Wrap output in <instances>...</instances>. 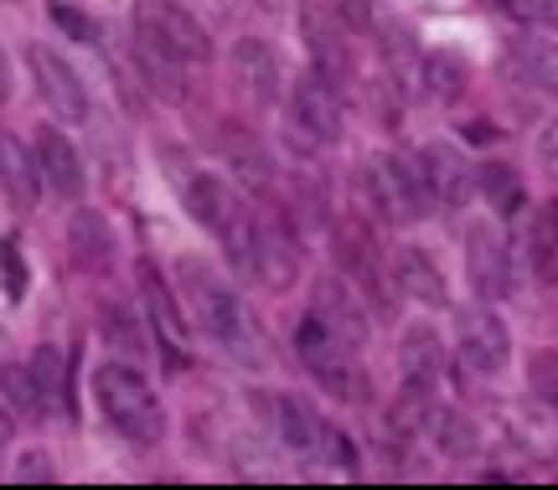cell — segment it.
<instances>
[{"label":"cell","mask_w":558,"mask_h":490,"mask_svg":"<svg viewBox=\"0 0 558 490\" xmlns=\"http://www.w3.org/2000/svg\"><path fill=\"white\" fill-rule=\"evenodd\" d=\"M424 429L435 439V450L445 460H476L481 450V433H476V418H465L460 408H424Z\"/></svg>","instance_id":"cell-21"},{"label":"cell","mask_w":558,"mask_h":490,"mask_svg":"<svg viewBox=\"0 0 558 490\" xmlns=\"http://www.w3.org/2000/svg\"><path fill=\"white\" fill-rule=\"evenodd\" d=\"M16 480H21V486H52V480H58V470H52V460H47L41 450H26L16 460Z\"/></svg>","instance_id":"cell-33"},{"label":"cell","mask_w":558,"mask_h":490,"mask_svg":"<svg viewBox=\"0 0 558 490\" xmlns=\"http://www.w3.org/2000/svg\"><path fill=\"white\" fill-rule=\"evenodd\" d=\"M320 444L331 450V460H337V470L357 475V450L347 444V433H341V429H320Z\"/></svg>","instance_id":"cell-35"},{"label":"cell","mask_w":558,"mask_h":490,"mask_svg":"<svg viewBox=\"0 0 558 490\" xmlns=\"http://www.w3.org/2000/svg\"><path fill=\"white\" fill-rule=\"evenodd\" d=\"M399 367H403V382L418 392H435L439 388V372H445V346L429 326H414V331L399 341Z\"/></svg>","instance_id":"cell-17"},{"label":"cell","mask_w":558,"mask_h":490,"mask_svg":"<svg viewBox=\"0 0 558 490\" xmlns=\"http://www.w3.org/2000/svg\"><path fill=\"white\" fill-rule=\"evenodd\" d=\"M418 176H424V186H429V201L450 207V212L465 207L471 192H476V166H471L465 150L450 145V139H429V145L418 150Z\"/></svg>","instance_id":"cell-12"},{"label":"cell","mask_w":558,"mask_h":490,"mask_svg":"<svg viewBox=\"0 0 558 490\" xmlns=\"http://www.w3.org/2000/svg\"><path fill=\"white\" fill-rule=\"evenodd\" d=\"M11 433H16V424H11V413L0 408V450H5V444H11Z\"/></svg>","instance_id":"cell-40"},{"label":"cell","mask_w":558,"mask_h":490,"mask_svg":"<svg viewBox=\"0 0 558 490\" xmlns=\"http://www.w3.org/2000/svg\"><path fill=\"white\" fill-rule=\"evenodd\" d=\"M290 139L300 150H316V145H337L341 139V88H331L326 78L305 73L290 94Z\"/></svg>","instance_id":"cell-6"},{"label":"cell","mask_w":558,"mask_h":490,"mask_svg":"<svg viewBox=\"0 0 558 490\" xmlns=\"http://www.w3.org/2000/svg\"><path fill=\"white\" fill-rule=\"evenodd\" d=\"M300 41H305V58H311V73H316V78H326L331 88H347V83H352L347 26H341L326 5H305V11H300Z\"/></svg>","instance_id":"cell-9"},{"label":"cell","mask_w":558,"mask_h":490,"mask_svg":"<svg viewBox=\"0 0 558 490\" xmlns=\"http://www.w3.org/2000/svg\"><path fill=\"white\" fill-rule=\"evenodd\" d=\"M518 78L533 83V88H543V94L558 83V47L543 37V32H533V37L518 41Z\"/></svg>","instance_id":"cell-27"},{"label":"cell","mask_w":558,"mask_h":490,"mask_svg":"<svg viewBox=\"0 0 558 490\" xmlns=\"http://www.w3.org/2000/svg\"><path fill=\"white\" fill-rule=\"evenodd\" d=\"M94 397H99L109 429H120L124 439L156 444L160 433H166V408H160V397L150 392V382H145L130 362H104L99 372H94Z\"/></svg>","instance_id":"cell-2"},{"label":"cell","mask_w":558,"mask_h":490,"mask_svg":"<svg viewBox=\"0 0 558 490\" xmlns=\"http://www.w3.org/2000/svg\"><path fill=\"white\" fill-rule=\"evenodd\" d=\"M11 98V62H5V52H0V103Z\"/></svg>","instance_id":"cell-39"},{"label":"cell","mask_w":558,"mask_h":490,"mask_svg":"<svg viewBox=\"0 0 558 490\" xmlns=\"http://www.w3.org/2000/svg\"><path fill=\"white\" fill-rule=\"evenodd\" d=\"M68 248H73V264L83 274H109L114 269V254H120V237L109 228V217L94 212V207H78L73 222H68Z\"/></svg>","instance_id":"cell-15"},{"label":"cell","mask_w":558,"mask_h":490,"mask_svg":"<svg viewBox=\"0 0 558 490\" xmlns=\"http://www.w3.org/2000/svg\"><path fill=\"white\" fill-rule=\"evenodd\" d=\"M0 290H5V299H26V290H32V264H26L16 237H0Z\"/></svg>","instance_id":"cell-31"},{"label":"cell","mask_w":558,"mask_h":490,"mask_svg":"<svg viewBox=\"0 0 558 490\" xmlns=\"http://www.w3.org/2000/svg\"><path fill=\"white\" fill-rule=\"evenodd\" d=\"M140 290H145V310H150L160 346H166V362H171V367H181V346H186V320H181V310H177V294H171V284L160 279V269L150 264V258H140Z\"/></svg>","instance_id":"cell-16"},{"label":"cell","mask_w":558,"mask_h":490,"mask_svg":"<svg viewBox=\"0 0 558 490\" xmlns=\"http://www.w3.org/2000/svg\"><path fill=\"white\" fill-rule=\"evenodd\" d=\"M181 284H186V299H192V310H197L202 331L218 341L228 356H239L243 367H269V352H264L259 341V320L248 315L233 284L218 274V269H207L197 258H186L181 264Z\"/></svg>","instance_id":"cell-1"},{"label":"cell","mask_w":558,"mask_h":490,"mask_svg":"<svg viewBox=\"0 0 558 490\" xmlns=\"http://www.w3.org/2000/svg\"><path fill=\"white\" fill-rule=\"evenodd\" d=\"M222 156H228V166H233V171H239V176L248 181L254 192H264V186L275 181V166H269V156H264V150L248 135H239V130H233V135H222Z\"/></svg>","instance_id":"cell-28"},{"label":"cell","mask_w":558,"mask_h":490,"mask_svg":"<svg viewBox=\"0 0 558 490\" xmlns=\"http://www.w3.org/2000/svg\"><path fill=\"white\" fill-rule=\"evenodd\" d=\"M476 186H481V196H486V207L501 217H518L522 207H527V186H522V176L507 166V160L476 166Z\"/></svg>","instance_id":"cell-23"},{"label":"cell","mask_w":558,"mask_h":490,"mask_svg":"<svg viewBox=\"0 0 558 490\" xmlns=\"http://www.w3.org/2000/svg\"><path fill=\"white\" fill-rule=\"evenodd\" d=\"M424 83H429V94H435L439 103H460L465 88H471V62H465V52L435 47V52L424 58Z\"/></svg>","instance_id":"cell-24"},{"label":"cell","mask_w":558,"mask_h":490,"mask_svg":"<svg viewBox=\"0 0 558 490\" xmlns=\"http://www.w3.org/2000/svg\"><path fill=\"white\" fill-rule=\"evenodd\" d=\"M533 388H538L543 397H554V352L533 356Z\"/></svg>","instance_id":"cell-37"},{"label":"cell","mask_w":558,"mask_h":490,"mask_svg":"<svg viewBox=\"0 0 558 490\" xmlns=\"http://www.w3.org/2000/svg\"><path fill=\"white\" fill-rule=\"evenodd\" d=\"M135 41L150 47V52H160V58L181 62V68L213 58L207 26H202L186 5H177V0H140L135 5Z\"/></svg>","instance_id":"cell-3"},{"label":"cell","mask_w":558,"mask_h":490,"mask_svg":"<svg viewBox=\"0 0 558 490\" xmlns=\"http://www.w3.org/2000/svg\"><path fill=\"white\" fill-rule=\"evenodd\" d=\"M279 5H284V0H264V11H279Z\"/></svg>","instance_id":"cell-41"},{"label":"cell","mask_w":558,"mask_h":490,"mask_svg":"<svg viewBox=\"0 0 558 490\" xmlns=\"http://www.w3.org/2000/svg\"><path fill=\"white\" fill-rule=\"evenodd\" d=\"M0 181H5V201L16 212H37L41 201V176H37V160L26 145L16 139H0Z\"/></svg>","instance_id":"cell-18"},{"label":"cell","mask_w":558,"mask_h":490,"mask_svg":"<svg viewBox=\"0 0 558 490\" xmlns=\"http://www.w3.org/2000/svg\"><path fill=\"white\" fill-rule=\"evenodd\" d=\"M26 372H32V382H37V397L47 413H62L73 408L68 403V362H62L58 346H37V356L26 362Z\"/></svg>","instance_id":"cell-25"},{"label":"cell","mask_w":558,"mask_h":490,"mask_svg":"<svg viewBox=\"0 0 558 490\" xmlns=\"http://www.w3.org/2000/svg\"><path fill=\"white\" fill-rule=\"evenodd\" d=\"M32 160H37V176H41L47 192H58L62 201H78L83 196V186H88V176H83V156L58 124H41L37 130V150H32Z\"/></svg>","instance_id":"cell-14"},{"label":"cell","mask_w":558,"mask_h":490,"mask_svg":"<svg viewBox=\"0 0 558 490\" xmlns=\"http://www.w3.org/2000/svg\"><path fill=\"white\" fill-rule=\"evenodd\" d=\"M373 201L388 222H424L429 217V186L418 176V166L403 156H378L373 160Z\"/></svg>","instance_id":"cell-8"},{"label":"cell","mask_w":558,"mask_h":490,"mask_svg":"<svg viewBox=\"0 0 558 490\" xmlns=\"http://www.w3.org/2000/svg\"><path fill=\"white\" fill-rule=\"evenodd\" d=\"M456 331H460V367L471 377H497L507 372V362H512V331H507V320L492 310V299H481V305H465L456 315Z\"/></svg>","instance_id":"cell-5"},{"label":"cell","mask_w":558,"mask_h":490,"mask_svg":"<svg viewBox=\"0 0 558 490\" xmlns=\"http://www.w3.org/2000/svg\"><path fill=\"white\" fill-rule=\"evenodd\" d=\"M311 315L337 335L341 346H362V341H367V326H373L362 294L352 290V284H341V279H316V290H311Z\"/></svg>","instance_id":"cell-13"},{"label":"cell","mask_w":558,"mask_h":490,"mask_svg":"<svg viewBox=\"0 0 558 490\" xmlns=\"http://www.w3.org/2000/svg\"><path fill=\"white\" fill-rule=\"evenodd\" d=\"M275 424H279V439L290 444V450H300V454H311V450H320V413L311 408V397H300V392H279L275 397Z\"/></svg>","instance_id":"cell-22"},{"label":"cell","mask_w":558,"mask_h":490,"mask_svg":"<svg viewBox=\"0 0 558 490\" xmlns=\"http://www.w3.org/2000/svg\"><path fill=\"white\" fill-rule=\"evenodd\" d=\"M248 274L269 294H290L300 284V243L279 217H254V243H248Z\"/></svg>","instance_id":"cell-7"},{"label":"cell","mask_w":558,"mask_h":490,"mask_svg":"<svg viewBox=\"0 0 558 490\" xmlns=\"http://www.w3.org/2000/svg\"><path fill=\"white\" fill-rule=\"evenodd\" d=\"M233 68H239V83L259 103H275L279 98V58L269 52V41H259V37L233 41Z\"/></svg>","instance_id":"cell-19"},{"label":"cell","mask_w":558,"mask_h":490,"mask_svg":"<svg viewBox=\"0 0 558 490\" xmlns=\"http://www.w3.org/2000/svg\"><path fill=\"white\" fill-rule=\"evenodd\" d=\"M465 139H471V145H492V139H497V130H492L486 119H471V124H465Z\"/></svg>","instance_id":"cell-38"},{"label":"cell","mask_w":558,"mask_h":490,"mask_svg":"<svg viewBox=\"0 0 558 490\" xmlns=\"http://www.w3.org/2000/svg\"><path fill=\"white\" fill-rule=\"evenodd\" d=\"M527 258H533V274H538L543 284H554V274H558V207L554 201L533 212V228H527Z\"/></svg>","instance_id":"cell-26"},{"label":"cell","mask_w":558,"mask_h":490,"mask_svg":"<svg viewBox=\"0 0 558 490\" xmlns=\"http://www.w3.org/2000/svg\"><path fill=\"white\" fill-rule=\"evenodd\" d=\"M393 284L418 305H445V274H439V264L424 248H399L393 254Z\"/></svg>","instance_id":"cell-20"},{"label":"cell","mask_w":558,"mask_h":490,"mask_svg":"<svg viewBox=\"0 0 558 490\" xmlns=\"http://www.w3.org/2000/svg\"><path fill=\"white\" fill-rule=\"evenodd\" d=\"M295 352H300V362H305V372L316 377L331 397H341V403H367V392H373L367 388V372L352 362V346H341L316 315H305L295 326Z\"/></svg>","instance_id":"cell-4"},{"label":"cell","mask_w":558,"mask_h":490,"mask_svg":"<svg viewBox=\"0 0 558 490\" xmlns=\"http://www.w3.org/2000/svg\"><path fill=\"white\" fill-rule=\"evenodd\" d=\"M47 16H52V26H58L68 41H78V47H94V41L104 37L99 32V21L94 16H83L73 0H47Z\"/></svg>","instance_id":"cell-30"},{"label":"cell","mask_w":558,"mask_h":490,"mask_svg":"<svg viewBox=\"0 0 558 490\" xmlns=\"http://www.w3.org/2000/svg\"><path fill=\"white\" fill-rule=\"evenodd\" d=\"M26 62H32L37 94L47 98V109H52L62 124L88 119V88H83V78H78V68H73V62L62 58V52H52V47H41V41L26 47Z\"/></svg>","instance_id":"cell-10"},{"label":"cell","mask_w":558,"mask_h":490,"mask_svg":"<svg viewBox=\"0 0 558 490\" xmlns=\"http://www.w3.org/2000/svg\"><path fill=\"white\" fill-rule=\"evenodd\" d=\"M326 11H331L341 26H352V32H367V26H373V0H326Z\"/></svg>","instance_id":"cell-34"},{"label":"cell","mask_w":558,"mask_h":490,"mask_svg":"<svg viewBox=\"0 0 558 490\" xmlns=\"http://www.w3.org/2000/svg\"><path fill=\"white\" fill-rule=\"evenodd\" d=\"M135 320H124L120 310H104V341L114 346V352H124V356H145V346L135 341Z\"/></svg>","instance_id":"cell-32"},{"label":"cell","mask_w":558,"mask_h":490,"mask_svg":"<svg viewBox=\"0 0 558 490\" xmlns=\"http://www.w3.org/2000/svg\"><path fill=\"white\" fill-rule=\"evenodd\" d=\"M518 16H527L533 26H554V21H558V0H518Z\"/></svg>","instance_id":"cell-36"},{"label":"cell","mask_w":558,"mask_h":490,"mask_svg":"<svg viewBox=\"0 0 558 490\" xmlns=\"http://www.w3.org/2000/svg\"><path fill=\"white\" fill-rule=\"evenodd\" d=\"M0 388H5V403H11L26 424H41V418H47V408H41V397H37V382H32L26 367H5V372H0Z\"/></svg>","instance_id":"cell-29"},{"label":"cell","mask_w":558,"mask_h":490,"mask_svg":"<svg viewBox=\"0 0 558 490\" xmlns=\"http://www.w3.org/2000/svg\"><path fill=\"white\" fill-rule=\"evenodd\" d=\"M465 279L481 299H501L512 290V243L486 217L471 222V233H465Z\"/></svg>","instance_id":"cell-11"}]
</instances>
